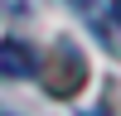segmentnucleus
I'll use <instances>...</instances> for the list:
<instances>
[{"label": "nucleus", "mask_w": 121, "mask_h": 116, "mask_svg": "<svg viewBox=\"0 0 121 116\" xmlns=\"http://www.w3.org/2000/svg\"><path fill=\"white\" fill-rule=\"evenodd\" d=\"M0 77H39V53L24 39H0Z\"/></svg>", "instance_id": "nucleus-2"}, {"label": "nucleus", "mask_w": 121, "mask_h": 116, "mask_svg": "<svg viewBox=\"0 0 121 116\" xmlns=\"http://www.w3.org/2000/svg\"><path fill=\"white\" fill-rule=\"evenodd\" d=\"M112 19H121V0H116V5H112ZM116 29H121V24H116ZM116 44H121V39H116Z\"/></svg>", "instance_id": "nucleus-3"}, {"label": "nucleus", "mask_w": 121, "mask_h": 116, "mask_svg": "<svg viewBox=\"0 0 121 116\" xmlns=\"http://www.w3.org/2000/svg\"><path fill=\"white\" fill-rule=\"evenodd\" d=\"M39 82H44V92L58 97V102H68V97L82 92L87 87V58L78 53V44L58 39V44L48 48V58H39Z\"/></svg>", "instance_id": "nucleus-1"}, {"label": "nucleus", "mask_w": 121, "mask_h": 116, "mask_svg": "<svg viewBox=\"0 0 121 116\" xmlns=\"http://www.w3.org/2000/svg\"><path fill=\"white\" fill-rule=\"evenodd\" d=\"M5 5H10V10H24V0H5Z\"/></svg>", "instance_id": "nucleus-4"}]
</instances>
